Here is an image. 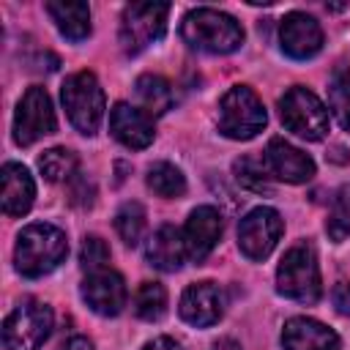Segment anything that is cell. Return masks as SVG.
I'll list each match as a JSON object with an SVG mask.
<instances>
[{"label":"cell","mask_w":350,"mask_h":350,"mask_svg":"<svg viewBox=\"0 0 350 350\" xmlns=\"http://www.w3.org/2000/svg\"><path fill=\"white\" fill-rule=\"evenodd\" d=\"M66 254H68L66 232L55 224L36 221L19 232L16 249H14V262L22 276L38 279V276L52 273L66 260Z\"/></svg>","instance_id":"6da1fadb"},{"label":"cell","mask_w":350,"mask_h":350,"mask_svg":"<svg viewBox=\"0 0 350 350\" xmlns=\"http://www.w3.org/2000/svg\"><path fill=\"white\" fill-rule=\"evenodd\" d=\"M148 189L164 200H175V197H183L186 191V178L183 172L170 164V161H156L150 170H148Z\"/></svg>","instance_id":"7402d4cb"},{"label":"cell","mask_w":350,"mask_h":350,"mask_svg":"<svg viewBox=\"0 0 350 350\" xmlns=\"http://www.w3.org/2000/svg\"><path fill=\"white\" fill-rule=\"evenodd\" d=\"M145 257L159 271H167V273L170 271H178L183 265V260L189 257L186 254V243H183V232L178 227H172V224L159 227L150 235L148 246H145Z\"/></svg>","instance_id":"d6986e66"},{"label":"cell","mask_w":350,"mask_h":350,"mask_svg":"<svg viewBox=\"0 0 350 350\" xmlns=\"http://www.w3.org/2000/svg\"><path fill=\"white\" fill-rule=\"evenodd\" d=\"M276 290L298 304H314L323 295L317 254L309 243H295L284 252L276 268Z\"/></svg>","instance_id":"3957f363"},{"label":"cell","mask_w":350,"mask_h":350,"mask_svg":"<svg viewBox=\"0 0 350 350\" xmlns=\"http://www.w3.org/2000/svg\"><path fill=\"white\" fill-rule=\"evenodd\" d=\"M52 334V309L36 298H25L3 323L5 350H38Z\"/></svg>","instance_id":"52a82bcc"},{"label":"cell","mask_w":350,"mask_h":350,"mask_svg":"<svg viewBox=\"0 0 350 350\" xmlns=\"http://www.w3.org/2000/svg\"><path fill=\"white\" fill-rule=\"evenodd\" d=\"M107 262H109V246L104 243V238L88 235L82 241V249H79V265L88 273H96V271H104Z\"/></svg>","instance_id":"f1b7e54d"},{"label":"cell","mask_w":350,"mask_h":350,"mask_svg":"<svg viewBox=\"0 0 350 350\" xmlns=\"http://www.w3.org/2000/svg\"><path fill=\"white\" fill-rule=\"evenodd\" d=\"M232 170H235L238 183L246 186L249 191H268L271 189L268 186V170H262V164H257L254 159L243 156V159H238L232 164Z\"/></svg>","instance_id":"83f0119b"},{"label":"cell","mask_w":350,"mask_h":350,"mask_svg":"<svg viewBox=\"0 0 350 350\" xmlns=\"http://www.w3.org/2000/svg\"><path fill=\"white\" fill-rule=\"evenodd\" d=\"M134 96H137L142 112L150 115V118L164 115L167 109H172V101H175L172 85L159 74H142L134 82Z\"/></svg>","instance_id":"44dd1931"},{"label":"cell","mask_w":350,"mask_h":350,"mask_svg":"<svg viewBox=\"0 0 350 350\" xmlns=\"http://www.w3.org/2000/svg\"><path fill=\"white\" fill-rule=\"evenodd\" d=\"M211 350H243L235 339H219V342H213V347Z\"/></svg>","instance_id":"836d02e7"},{"label":"cell","mask_w":350,"mask_h":350,"mask_svg":"<svg viewBox=\"0 0 350 350\" xmlns=\"http://www.w3.org/2000/svg\"><path fill=\"white\" fill-rule=\"evenodd\" d=\"M0 202H3V213L5 216H25L36 200V183L27 172V167L16 164V161H5L0 170Z\"/></svg>","instance_id":"ac0fdd59"},{"label":"cell","mask_w":350,"mask_h":350,"mask_svg":"<svg viewBox=\"0 0 350 350\" xmlns=\"http://www.w3.org/2000/svg\"><path fill=\"white\" fill-rule=\"evenodd\" d=\"M60 98H63V107H66V115H68L71 126L79 134L90 137V134L98 131L104 109H107V101H104V90H101V85H98L93 71L71 74L63 82Z\"/></svg>","instance_id":"277c9868"},{"label":"cell","mask_w":350,"mask_h":350,"mask_svg":"<svg viewBox=\"0 0 350 350\" xmlns=\"http://www.w3.org/2000/svg\"><path fill=\"white\" fill-rule=\"evenodd\" d=\"M279 118L287 131L298 134L306 142H317L328 134V109L309 88H290L279 98Z\"/></svg>","instance_id":"8992f818"},{"label":"cell","mask_w":350,"mask_h":350,"mask_svg":"<svg viewBox=\"0 0 350 350\" xmlns=\"http://www.w3.org/2000/svg\"><path fill=\"white\" fill-rule=\"evenodd\" d=\"M46 14L57 25L60 36L68 41H82L90 36V8L82 0H49Z\"/></svg>","instance_id":"ffe728a7"},{"label":"cell","mask_w":350,"mask_h":350,"mask_svg":"<svg viewBox=\"0 0 350 350\" xmlns=\"http://www.w3.org/2000/svg\"><path fill=\"white\" fill-rule=\"evenodd\" d=\"M262 161H265L268 175H271V178H279V180H284V183H306V180H312V175H314V161H312V156H306L301 148L284 142L282 137H273V139L265 145Z\"/></svg>","instance_id":"4fadbf2b"},{"label":"cell","mask_w":350,"mask_h":350,"mask_svg":"<svg viewBox=\"0 0 350 350\" xmlns=\"http://www.w3.org/2000/svg\"><path fill=\"white\" fill-rule=\"evenodd\" d=\"M55 129H57V120H55L49 93L41 85L27 88L14 112V142L27 148V145L38 142L41 137L52 134Z\"/></svg>","instance_id":"9c48e42d"},{"label":"cell","mask_w":350,"mask_h":350,"mask_svg":"<svg viewBox=\"0 0 350 350\" xmlns=\"http://www.w3.org/2000/svg\"><path fill=\"white\" fill-rule=\"evenodd\" d=\"M328 107L339 126L350 131V66H336L328 85Z\"/></svg>","instance_id":"603a6c76"},{"label":"cell","mask_w":350,"mask_h":350,"mask_svg":"<svg viewBox=\"0 0 350 350\" xmlns=\"http://www.w3.org/2000/svg\"><path fill=\"white\" fill-rule=\"evenodd\" d=\"M142 350H183L172 336H156L153 342H148Z\"/></svg>","instance_id":"1f68e13d"},{"label":"cell","mask_w":350,"mask_h":350,"mask_svg":"<svg viewBox=\"0 0 350 350\" xmlns=\"http://www.w3.org/2000/svg\"><path fill=\"white\" fill-rule=\"evenodd\" d=\"M60 350H93V342L88 336H71L60 345Z\"/></svg>","instance_id":"d6a6232c"},{"label":"cell","mask_w":350,"mask_h":350,"mask_svg":"<svg viewBox=\"0 0 350 350\" xmlns=\"http://www.w3.org/2000/svg\"><path fill=\"white\" fill-rule=\"evenodd\" d=\"M221 238V213L213 205H200L189 213L183 227V243L191 262H202Z\"/></svg>","instance_id":"9a60e30c"},{"label":"cell","mask_w":350,"mask_h":350,"mask_svg":"<svg viewBox=\"0 0 350 350\" xmlns=\"http://www.w3.org/2000/svg\"><path fill=\"white\" fill-rule=\"evenodd\" d=\"M331 301H334L339 314L350 317V282H336L331 290Z\"/></svg>","instance_id":"4dcf8cb0"},{"label":"cell","mask_w":350,"mask_h":350,"mask_svg":"<svg viewBox=\"0 0 350 350\" xmlns=\"http://www.w3.org/2000/svg\"><path fill=\"white\" fill-rule=\"evenodd\" d=\"M325 232L334 243H342L350 235V186H342L331 200V211L325 219Z\"/></svg>","instance_id":"4316f807"},{"label":"cell","mask_w":350,"mask_h":350,"mask_svg":"<svg viewBox=\"0 0 350 350\" xmlns=\"http://www.w3.org/2000/svg\"><path fill=\"white\" fill-rule=\"evenodd\" d=\"M170 3H129L120 16V46L126 55H139L167 30Z\"/></svg>","instance_id":"ba28073f"},{"label":"cell","mask_w":350,"mask_h":350,"mask_svg":"<svg viewBox=\"0 0 350 350\" xmlns=\"http://www.w3.org/2000/svg\"><path fill=\"white\" fill-rule=\"evenodd\" d=\"M282 52L293 60H309L323 49V27L312 14L293 11L279 25Z\"/></svg>","instance_id":"8fae6325"},{"label":"cell","mask_w":350,"mask_h":350,"mask_svg":"<svg viewBox=\"0 0 350 350\" xmlns=\"http://www.w3.org/2000/svg\"><path fill=\"white\" fill-rule=\"evenodd\" d=\"M115 230L126 246H137L145 232V208L139 202H123L115 213Z\"/></svg>","instance_id":"484cf974"},{"label":"cell","mask_w":350,"mask_h":350,"mask_svg":"<svg viewBox=\"0 0 350 350\" xmlns=\"http://www.w3.org/2000/svg\"><path fill=\"white\" fill-rule=\"evenodd\" d=\"M167 312V290L159 282H142L134 295V314L139 320H161Z\"/></svg>","instance_id":"d4e9b609"},{"label":"cell","mask_w":350,"mask_h":350,"mask_svg":"<svg viewBox=\"0 0 350 350\" xmlns=\"http://www.w3.org/2000/svg\"><path fill=\"white\" fill-rule=\"evenodd\" d=\"M268 123L265 107L246 85L230 88L219 101V131L230 139H252Z\"/></svg>","instance_id":"5b68a950"},{"label":"cell","mask_w":350,"mask_h":350,"mask_svg":"<svg viewBox=\"0 0 350 350\" xmlns=\"http://www.w3.org/2000/svg\"><path fill=\"white\" fill-rule=\"evenodd\" d=\"M93 197H96L93 180H88L82 172H77V175L68 180V200H71V205H77V208H90V205H93Z\"/></svg>","instance_id":"f546056e"},{"label":"cell","mask_w":350,"mask_h":350,"mask_svg":"<svg viewBox=\"0 0 350 350\" xmlns=\"http://www.w3.org/2000/svg\"><path fill=\"white\" fill-rule=\"evenodd\" d=\"M183 41L208 55H230L243 44V27L235 16L216 8H194L180 22Z\"/></svg>","instance_id":"7a4b0ae2"},{"label":"cell","mask_w":350,"mask_h":350,"mask_svg":"<svg viewBox=\"0 0 350 350\" xmlns=\"http://www.w3.org/2000/svg\"><path fill=\"white\" fill-rule=\"evenodd\" d=\"M282 230H284V221L276 208H268V205L252 208L238 224V246L249 260L260 262L276 249Z\"/></svg>","instance_id":"30bf717a"},{"label":"cell","mask_w":350,"mask_h":350,"mask_svg":"<svg viewBox=\"0 0 350 350\" xmlns=\"http://www.w3.org/2000/svg\"><path fill=\"white\" fill-rule=\"evenodd\" d=\"M38 170L49 183L71 180L77 175V156L68 148H49L38 156Z\"/></svg>","instance_id":"cb8c5ba5"},{"label":"cell","mask_w":350,"mask_h":350,"mask_svg":"<svg viewBox=\"0 0 350 350\" xmlns=\"http://www.w3.org/2000/svg\"><path fill=\"white\" fill-rule=\"evenodd\" d=\"M109 131L112 137L131 148V150H142L153 142L156 137V129H153V118L145 115L142 109L126 104V101H118L112 109H109Z\"/></svg>","instance_id":"2e32d148"},{"label":"cell","mask_w":350,"mask_h":350,"mask_svg":"<svg viewBox=\"0 0 350 350\" xmlns=\"http://www.w3.org/2000/svg\"><path fill=\"white\" fill-rule=\"evenodd\" d=\"M82 298L85 304L101 314V317H115L123 312L126 301H129V290H126V282L120 273L104 268V271H96V273H88L85 282H82Z\"/></svg>","instance_id":"7c38bea8"},{"label":"cell","mask_w":350,"mask_h":350,"mask_svg":"<svg viewBox=\"0 0 350 350\" xmlns=\"http://www.w3.org/2000/svg\"><path fill=\"white\" fill-rule=\"evenodd\" d=\"M284 350H339V336L320 320L290 317L282 328Z\"/></svg>","instance_id":"e0dca14e"},{"label":"cell","mask_w":350,"mask_h":350,"mask_svg":"<svg viewBox=\"0 0 350 350\" xmlns=\"http://www.w3.org/2000/svg\"><path fill=\"white\" fill-rule=\"evenodd\" d=\"M180 317L189 323V325H197V328H208L213 323L221 320L224 314V293L216 282H197V284H189L180 295V306H178Z\"/></svg>","instance_id":"5bb4252c"}]
</instances>
